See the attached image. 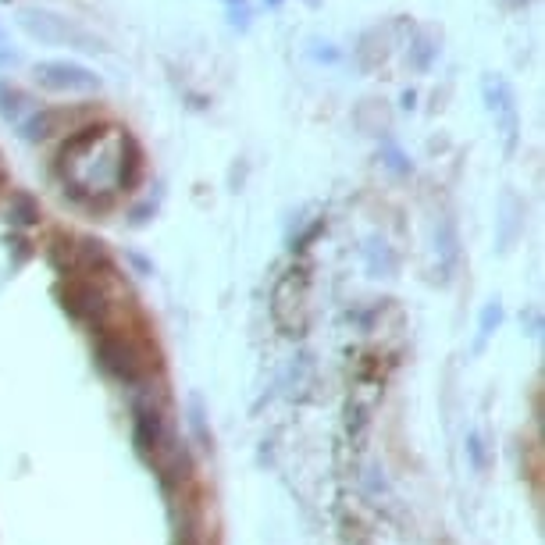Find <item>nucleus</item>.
<instances>
[{"label": "nucleus", "instance_id": "1", "mask_svg": "<svg viewBox=\"0 0 545 545\" xmlns=\"http://www.w3.org/2000/svg\"><path fill=\"white\" fill-rule=\"evenodd\" d=\"M36 82L57 93H93L100 90V79L90 68L72 65V61H47V65H36Z\"/></svg>", "mask_w": 545, "mask_h": 545}, {"label": "nucleus", "instance_id": "2", "mask_svg": "<svg viewBox=\"0 0 545 545\" xmlns=\"http://www.w3.org/2000/svg\"><path fill=\"white\" fill-rule=\"evenodd\" d=\"M72 118H75V114L68 111V107H50V111L36 114L33 122H25V136H29V139H47V136H54L61 122L72 125Z\"/></svg>", "mask_w": 545, "mask_h": 545}]
</instances>
